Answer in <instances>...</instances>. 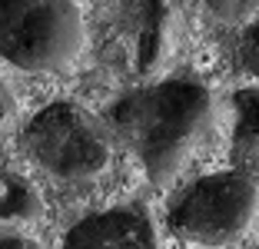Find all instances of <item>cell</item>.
I'll return each instance as SVG.
<instances>
[{"label": "cell", "mask_w": 259, "mask_h": 249, "mask_svg": "<svg viewBox=\"0 0 259 249\" xmlns=\"http://www.w3.org/2000/svg\"><path fill=\"white\" fill-rule=\"evenodd\" d=\"M110 120L150 183L166 186L203 143L213 123V93L196 80H163L113 103Z\"/></svg>", "instance_id": "6da1fadb"}, {"label": "cell", "mask_w": 259, "mask_h": 249, "mask_svg": "<svg viewBox=\"0 0 259 249\" xmlns=\"http://www.w3.org/2000/svg\"><path fill=\"white\" fill-rule=\"evenodd\" d=\"M87 40L73 0H0V57L27 73H63Z\"/></svg>", "instance_id": "7a4b0ae2"}, {"label": "cell", "mask_w": 259, "mask_h": 249, "mask_svg": "<svg viewBox=\"0 0 259 249\" xmlns=\"http://www.w3.org/2000/svg\"><path fill=\"white\" fill-rule=\"evenodd\" d=\"M30 159L60 183H90L107 173L110 143L100 123L76 103H50L23 130Z\"/></svg>", "instance_id": "3957f363"}, {"label": "cell", "mask_w": 259, "mask_h": 249, "mask_svg": "<svg viewBox=\"0 0 259 249\" xmlns=\"http://www.w3.org/2000/svg\"><path fill=\"white\" fill-rule=\"evenodd\" d=\"M259 189L246 173H213L190 183L169 206V229L199 246H229L249 229Z\"/></svg>", "instance_id": "277c9868"}, {"label": "cell", "mask_w": 259, "mask_h": 249, "mask_svg": "<svg viewBox=\"0 0 259 249\" xmlns=\"http://www.w3.org/2000/svg\"><path fill=\"white\" fill-rule=\"evenodd\" d=\"M63 249H160L150 216L137 206L90 213L67 229Z\"/></svg>", "instance_id": "5b68a950"}, {"label": "cell", "mask_w": 259, "mask_h": 249, "mask_svg": "<svg viewBox=\"0 0 259 249\" xmlns=\"http://www.w3.org/2000/svg\"><path fill=\"white\" fill-rule=\"evenodd\" d=\"M137 14V70H153L169 47V17L160 0H140Z\"/></svg>", "instance_id": "8992f818"}, {"label": "cell", "mask_w": 259, "mask_h": 249, "mask_svg": "<svg viewBox=\"0 0 259 249\" xmlns=\"http://www.w3.org/2000/svg\"><path fill=\"white\" fill-rule=\"evenodd\" d=\"M44 213L37 186L27 176L0 166V223H27Z\"/></svg>", "instance_id": "52a82bcc"}, {"label": "cell", "mask_w": 259, "mask_h": 249, "mask_svg": "<svg viewBox=\"0 0 259 249\" xmlns=\"http://www.w3.org/2000/svg\"><path fill=\"white\" fill-rule=\"evenodd\" d=\"M233 143H259V87H246V90L233 93Z\"/></svg>", "instance_id": "ba28073f"}, {"label": "cell", "mask_w": 259, "mask_h": 249, "mask_svg": "<svg viewBox=\"0 0 259 249\" xmlns=\"http://www.w3.org/2000/svg\"><path fill=\"white\" fill-rule=\"evenodd\" d=\"M206 7L223 23H249L259 14V0H206Z\"/></svg>", "instance_id": "9c48e42d"}, {"label": "cell", "mask_w": 259, "mask_h": 249, "mask_svg": "<svg viewBox=\"0 0 259 249\" xmlns=\"http://www.w3.org/2000/svg\"><path fill=\"white\" fill-rule=\"evenodd\" d=\"M239 63H243L246 73H252L259 80V20L252 23L249 30L243 33V40H239Z\"/></svg>", "instance_id": "30bf717a"}, {"label": "cell", "mask_w": 259, "mask_h": 249, "mask_svg": "<svg viewBox=\"0 0 259 249\" xmlns=\"http://www.w3.org/2000/svg\"><path fill=\"white\" fill-rule=\"evenodd\" d=\"M14 113H17V103H14V93H10V87H7V80L0 76V130L7 127L10 120H14Z\"/></svg>", "instance_id": "8fae6325"}, {"label": "cell", "mask_w": 259, "mask_h": 249, "mask_svg": "<svg viewBox=\"0 0 259 249\" xmlns=\"http://www.w3.org/2000/svg\"><path fill=\"white\" fill-rule=\"evenodd\" d=\"M0 249H44L30 236H0Z\"/></svg>", "instance_id": "7c38bea8"}]
</instances>
